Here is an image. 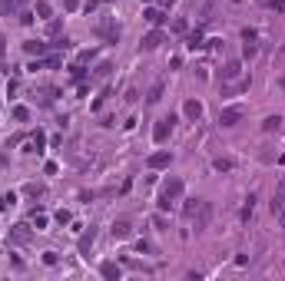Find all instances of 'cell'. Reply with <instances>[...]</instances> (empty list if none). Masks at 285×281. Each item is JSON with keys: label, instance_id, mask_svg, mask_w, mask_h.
<instances>
[{"label": "cell", "instance_id": "41", "mask_svg": "<svg viewBox=\"0 0 285 281\" xmlns=\"http://www.w3.org/2000/svg\"><path fill=\"white\" fill-rule=\"evenodd\" d=\"M268 7H272L275 14H285V0H268Z\"/></svg>", "mask_w": 285, "mask_h": 281}, {"label": "cell", "instance_id": "34", "mask_svg": "<svg viewBox=\"0 0 285 281\" xmlns=\"http://www.w3.org/2000/svg\"><path fill=\"white\" fill-rule=\"evenodd\" d=\"M123 265H126V268H136V271H152L150 265H143V262H136V258H123Z\"/></svg>", "mask_w": 285, "mask_h": 281}, {"label": "cell", "instance_id": "25", "mask_svg": "<svg viewBox=\"0 0 285 281\" xmlns=\"http://www.w3.org/2000/svg\"><path fill=\"white\" fill-rule=\"evenodd\" d=\"M282 205H285V182L279 186V192L272 195V212H282Z\"/></svg>", "mask_w": 285, "mask_h": 281}, {"label": "cell", "instance_id": "24", "mask_svg": "<svg viewBox=\"0 0 285 281\" xmlns=\"http://www.w3.org/2000/svg\"><path fill=\"white\" fill-rule=\"evenodd\" d=\"M23 195H27V199H40V195H43V186H40V182H27V186H23Z\"/></svg>", "mask_w": 285, "mask_h": 281}, {"label": "cell", "instance_id": "20", "mask_svg": "<svg viewBox=\"0 0 285 281\" xmlns=\"http://www.w3.org/2000/svg\"><path fill=\"white\" fill-rule=\"evenodd\" d=\"M50 50L67 53V50H73V40H70V37H53V40H50Z\"/></svg>", "mask_w": 285, "mask_h": 281}, {"label": "cell", "instance_id": "21", "mask_svg": "<svg viewBox=\"0 0 285 281\" xmlns=\"http://www.w3.org/2000/svg\"><path fill=\"white\" fill-rule=\"evenodd\" d=\"M282 129V116H266L262 119V132H279Z\"/></svg>", "mask_w": 285, "mask_h": 281}, {"label": "cell", "instance_id": "13", "mask_svg": "<svg viewBox=\"0 0 285 281\" xmlns=\"http://www.w3.org/2000/svg\"><path fill=\"white\" fill-rule=\"evenodd\" d=\"M110 232H113V238H130L133 235V225H130V219H116Z\"/></svg>", "mask_w": 285, "mask_h": 281}, {"label": "cell", "instance_id": "36", "mask_svg": "<svg viewBox=\"0 0 285 281\" xmlns=\"http://www.w3.org/2000/svg\"><path fill=\"white\" fill-rule=\"evenodd\" d=\"M100 7H103V0H86V3H83V14H93Z\"/></svg>", "mask_w": 285, "mask_h": 281}, {"label": "cell", "instance_id": "32", "mask_svg": "<svg viewBox=\"0 0 285 281\" xmlns=\"http://www.w3.org/2000/svg\"><path fill=\"white\" fill-rule=\"evenodd\" d=\"M199 202H202V199H189V202L183 205V215H186V219H192V215H196V208H199Z\"/></svg>", "mask_w": 285, "mask_h": 281}, {"label": "cell", "instance_id": "44", "mask_svg": "<svg viewBox=\"0 0 285 281\" xmlns=\"http://www.w3.org/2000/svg\"><path fill=\"white\" fill-rule=\"evenodd\" d=\"M279 222H282V228H285V205H282V212H279Z\"/></svg>", "mask_w": 285, "mask_h": 281}, {"label": "cell", "instance_id": "19", "mask_svg": "<svg viewBox=\"0 0 285 281\" xmlns=\"http://www.w3.org/2000/svg\"><path fill=\"white\" fill-rule=\"evenodd\" d=\"M212 169H216V172H232V169H235V159H232V156H216V159H212Z\"/></svg>", "mask_w": 285, "mask_h": 281}, {"label": "cell", "instance_id": "16", "mask_svg": "<svg viewBox=\"0 0 285 281\" xmlns=\"http://www.w3.org/2000/svg\"><path fill=\"white\" fill-rule=\"evenodd\" d=\"M163 93H166V83H163V79H156V83L150 86V93H146V103H150V106H156V103L163 99Z\"/></svg>", "mask_w": 285, "mask_h": 281}, {"label": "cell", "instance_id": "37", "mask_svg": "<svg viewBox=\"0 0 285 281\" xmlns=\"http://www.w3.org/2000/svg\"><path fill=\"white\" fill-rule=\"evenodd\" d=\"M152 225H156L159 232H169V222H166V215H156V219H152Z\"/></svg>", "mask_w": 285, "mask_h": 281}, {"label": "cell", "instance_id": "45", "mask_svg": "<svg viewBox=\"0 0 285 281\" xmlns=\"http://www.w3.org/2000/svg\"><path fill=\"white\" fill-rule=\"evenodd\" d=\"M3 50H7V40H0V56H3Z\"/></svg>", "mask_w": 285, "mask_h": 281}, {"label": "cell", "instance_id": "1", "mask_svg": "<svg viewBox=\"0 0 285 281\" xmlns=\"http://www.w3.org/2000/svg\"><path fill=\"white\" fill-rule=\"evenodd\" d=\"M183 192H186V182L179 179V175H172V179H166L163 182V192H159V199H156V205H159V212H169L179 199H183Z\"/></svg>", "mask_w": 285, "mask_h": 281}, {"label": "cell", "instance_id": "7", "mask_svg": "<svg viewBox=\"0 0 285 281\" xmlns=\"http://www.w3.org/2000/svg\"><path fill=\"white\" fill-rule=\"evenodd\" d=\"M169 166H172V152L169 149H156L150 159H146V169H150V172H159V169H169Z\"/></svg>", "mask_w": 285, "mask_h": 281}, {"label": "cell", "instance_id": "29", "mask_svg": "<svg viewBox=\"0 0 285 281\" xmlns=\"http://www.w3.org/2000/svg\"><path fill=\"white\" fill-rule=\"evenodd\" d=\"M30 219H34L37 228H47V222H50V219H47V212H40V208H34V215H30Z\"/></svg>", "mask_w": 285, "mask_h": 281}, {"label": "cell", "instance_id": "2", "mask_svg": "<svg viewBox=\"0 0 285 281\" xmlns=\"http://www.w3.org/2000/svg\"><path fill=\"white\" fill-rule=\"evenodd\" d=\"M93 33L103 40V43H119V23H116L113 17H100L96 27H93Z\"/></svg>", "mask_w": 285, "mask_h": 281}, {"label": "cell", "instance_id": "14", "mask_svg": "<svg viewBox=\"0 0 285 281\" xmlns=\"http://www.w3.org/2000/svg\"><path fill=\"white\" fill-rule=\"evenodd\" d=\"M235 76H242V60H229L226 66H222V83L235 79Z\"/></svg>", "mask_w": 285, "mask_h": 281}, {"label": "cell", "instance_id": "46", "mask_svg": "<svg viewBox=\"0 0 285 281\" xmlns=\"http://www.w3.org/2000/svg\"><path fill=\"white\" fill-rule=\"evenodd\" d=\"M279 86H282V93H285V76H282V79H279Z\"/></svg>", "mask_w": 285, "mask_h": 281}, {"label": "cell", "instance_id": "28", "mask_svg": "<svg viewBox=\"0 0 285 281\" xmlns=\"http://www.w3.org/2000/svg\"><path fill=\"white\" fill-rule=\"evenodd\" d=\"M70 76H73L76 83H83V79H86V70H83V63H73V66H70Z\"/></svg>", "mask_w": 285, "mask_h": 281}, {"label": "cell", "instance_id": "10", "mask_svg": "<svg viewBox=\"0 0 285 281\" xmlns=\"http://www.w3.org/2000/svg\"><path fill=\"white\" fill-rule=\"evenodd\" d=\"M143 20H146L150 27H163V20H166V10H163V7H146V10H143Z\"/></svg>", "mask_w": 285, "mask_h": 281}, {"label": "cell", "instance_id": "22", "mask_svg": "<svg viewBox=\"0 0 285 281\" xmlns=\"http://www.w3.org/2000/svg\"><path fill=\"white\" fill-rule=\"evenodd\" d=\"M186 47H189V50H202V47H206V40H202V30H192L189 40H186Z\"/></svg>", "mask_w": 285, "mask_h": 281}, {"label": "cell", "instance_id": "31", "mask_svg": "<svg viewBox=\"0 0 285 281\" xmlns=\"http://www.w3.org/2000/svg\"><path fill=\"white\" fill-rule=\"evenodd\" d=\"M43 142H47V136H43V132H34V142H30V152H34V149H37V152H43Z\"/></svg>", "mask_w": 285, "mask_h": 281}, {"label": "cell", "instance_id": "5", "mask_svg": "<svg viewBox=\"0 0 285 281\" xmlns=\"http://www.w3.org/2000/svg\"><path fill=\"white\" fill-rule=\"evenodd\" d=\"M246 119V106L242 103H235V106H226V109H219V123L222 126H239Z\"/></svg>", "mask_w": 285, "mask_h": 281}, {"label": "cell", "instance_id": "27", "mask_svg": "<svg viewBox=\"0 0 285 281\" xmlns=\"http://www.w3.org/2000/svg\"><path fill=\"white\" fill-rule=\"evenodd\" d=\"M60 30H63V23H60L57 17H53V20H47V37H50V40H53V37H60Z\"/></svg>", "mask_w": 285, "mask_h": 281}, {"label": "cell", "instance_id": "33", "mask_svg": "<svg viewBox=\"0 0 285 281\" xmlns=\"http://www.w3.org/2000/svg\"><path fill=\"white\" fill-rule=\"evenodd\" d=\"M90 60H96V50H80V53H76V63H83V66H86Z\"/></svg>", "mask_w": 285, "mask_h": 281}, {"label": "cell", "instance_id": "26", "mask_svg": "<svg viewBox=\"0 0 285 281\" xmlns=\"http://www.w3.org/2000/svg\"><path fill=\"white\" fill-rule=\"evenodd\" d=\"M252 208H255V192H249L246 205H242V222H249V219H252Z\"/></svg>", "mask_w": 285, "mask_h": 281}, {"label": "cell", "instance_id": "18", "mask_svg": "<svg viewBox=\"0 0 285 281\" xmlns=\"http://www.w3.org/2000/svg\"><path fill=\"white\" fill-rule=\"evenodd\" d=\"M34 17L37 20H53V7H50L47 0H37V3H34Z\"/></svg>", "mask_w": 285, "mask_h": 281}, {"label": "cell", "instance_id": "8", "mask_svg": "<svg viewBox=\"0 0 285 281\" xmlns=\"http://www.w3.org/2000/svg\"><path fill=\"white\" fill-rule=\"evenodd\" d=\"M183 116H186L189 123H199V119H202V103H199L196 96L186 99V103H183Z\"/></svg>", "mask_w": 285, "mask_h": 281}, {"label": "cell", "instance_id": "23", "mask_svg": "<svg viewBox=\"0 0 285 281\" xmlns=\"http://www.w3.org/2000/svg\"><path fill=\"white\" fill-rule=\"evenodd\" d=\"M10 116H14L17 123H27V119H30V106H23V103H17V106L10 109Z\"/></svg>", "mask_w": 285, "mask_h": 281}, {"label": "cell", "instance_id": "43", "mask_svg": "<svg viewBox=\"0 0 285 281\" xmlns=\"http://www.w3.org/2000/svg\"><path fill=\"white\" fill-rule=\"evenodd\" d=\"M57 222H60V225L70 222V212H67V208H60V212H57Z\"/></svg>", "mask_w": 285, "mask_h": 281}, {"label": "cell", "instance_id": "48", "mask_svg": "<svg viewBox=\"0 0 285 281\" xmlns=\"http://www.w3.org/2000/svg\"><path fill=\"white\" fill-rule=\"evenodd\" d=\"M282 53H285V47H282Z\"/></svg>", "mask_w": 285, "mask_h": 281}, {"label": "cell", "instance_id": "11", "mask_svg": "<svg viewBox=\"0 0 285 281\" xmlns=\"http://www.w3.org/2000/svg\"><path fill=\"white\" fill-rule=\"evenodd\" d=\"M10 238H14L17 245H27L30 238H34V232H30V225L20 222V225H14V228H10Z\"/></svg>", "mask_w": 285, "mask_h": 281}, {"label": "cell", "instance_id": "38", "mask_svg": "<svg viewBox=\"0 0 285 281\" xmlns=\"http://www.w3.org/2000/svg\"><path fill=\"white\" fill-rule=\"evenodd\" d=\"M242 53H246V60H252V56L259 53V43H246V47H242Z\"/></svg>", "mask_w": 285, "mask_h": 281}, {"label": "cell", "instance_id": "39", "mask_svg": "<svg viewBox=\"0 0 285 281\" xmlns=\"http://www.w3.org/2000/svg\"><path fill=\"white\" fill-rule=\"evenodd\" d=\"M255 37H259V33H255L252 27H246V30H242V43H255Z\"/></svg>", "mask_w": 285, "mask_h": 281}, {"label": "cell", "instance_id": "42", "mask_svg": "<svg viewBox=\"0 0 285 281\" xmlns=\"http://www.w3.org/2000/svg\"><path fill=\"white\" fill-rule=\"evenodd\" d=\"M63 10H70V14L80 10V0H63Z\"/></svg>", "mask_w": 285, "mask_h": 281}, {"label": "cell", "instance_id": "40", "mask_svg": "<svg viewBox=\"0 0 285 281\" xmlns=\"http://www.w3.org/2000/svg\"><path fill=\"white\" fill-rule=\"evenodd\" d=\"M14 7H17L14 0H0V14H14Z\"/></svg>", "mask_w": 285, "mask_h": 281}, {"label": "cell", "instance_id": "9", "mask_svg": "<svg viewBox=\"0 0 285 281\" xmlns=\"http://www.w3.org/2000/svg\"><path fill=\"white\" fill-rule=\"evenodd\" d=\"M93 242H96V228L90 225V232H83V235H80V242H76V248H80V255H83V258H90V248H93Z\"/></svg>", "mask_w": 285, "mask_h": 281}, {"label": "cell", "instance_id": "15", "mask_svg": "<svg viewBox=\"0 0 285 281\" xmlns=\"http://www.w3.org/2000/svg\"><path fill=\"white\" fill-rule=\"evenodd\" d=\"M50 50V43H43V40H27L23 43V53H30V56H43Z\"/></svg>", "mask_w": 285, "mask_h": 281}, {"label": "cell", "instance_id": "47", "mask_svg": "<svg viewBox=\"0 0 285 281\" xmlns=\"http://www.w3.org/2000/svg\"><path fill=\"white\" fill-rule=\"evenodd\" d=\"M0 40H3V30H0Z\"/></svg>", "mask_w": 285, "mask_h": 281}, {"label": "cell", "instance_id": "30", "mask_svg": "<svg viewBox=\"0 0 285 281\" xmlns=\"http://www.w3.org/2000/svg\"><path fill=\"white\" fill-rule=\"evenodd\" d=\"M186 30H189V20H186V17L172 20V33H186Z\"/></svg>", "mask_w": 285, "mask_h": 281}, {"label": "cell", "instance_id": "6", "mask_svg": "<svg viewBox=\"0 0 285 281\" xmlns=\"http://www.w3.org/2000/svg\"><path fill=\"white\" fill-rule=\"evenodd\" d=\"M209 222H212V202H199V208H196V215H192V228L196 232H206L209 228Z\"/></svg>", "mask_w": 285, "mask_h": 281}, {"label": "cell", "instance_id": "17", "mask_svg": "<svg viewBox=\"0 0 285 281\" xmlns=\"http://www.w3.org/2000/svg\"><path fill=\"white\" fill-rule=\"evenodd\" d=\"M249 86H252V79L249 76H242L235 86H222V96H239V93H249Z\"/></svg>", "mask_w": 285, "mask_h": 281}, {"label": "cell", "instance_id": "12", "mask_svg": "<svg viewBox=\"0 0 285 281\" xmlns=\"http://www.w3.org/2000/svg\"><path fill=\"white\" fill-rule=\"evenodd\" d=\"M100 275H103L106 281H119V278H123V268H119L116 262H103V265H100Z\"/></svg>", "mask_w": 285, "mask_h": 281}, {"label": "cell", "instance_id": "3", "mask_svg": "<svg viewBox=\"0 0 285 281\" xmlns=\"http://www.w3.org/2000/svg\"><path fill=\"white\" fill-rule=\"evenodd\" d=\"M176 123H179L176 116H163V119H156V126H152V142H156V146H163V142L172 136Z\"/></svg>", "mask_w": 285, "mask_h": 281}, {"label": "cell", "instance_id": "35", "mask_svg": "<svg viewBox=\"0 0 285 281\" xmlns=\"http://www.w3.org/2000/svg\"><path fill=\"white\" fill-rule=\"evenodd\" d=\"M110 70H113V63H100V66L93 70V76L96 79H103V76H110Z\"/></svg>", "mask_w": 285, "mask_h": 281}, {"label": "cell", "instance_id": "4", "mask_svg": "<svg viewBox=\"0 0 285 281\" xmlns=\"http://www.w3.org/2000/svg\"><path fill=\"white\" fill-rule=\"evenodd\" d=\"M163 43H166V30H163V27H152L150 33L139 40V50H143V53H152V50H159Z\"/></svg>", "mask_w": 285, "mask_h": 281}]
</instances>
